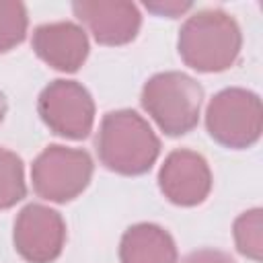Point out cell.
Wrapping results in <instances>:
<instances>
[{
  "label": "cell",
  "instance_id": "obj_7",
  "mask_svg": "<svg viewBox=\"0 0 263 263\" xmlns=\"http://www.w3.org/2000/svg\"><path fill=\"white\" fill-rule=\"evenodd\" d=\"M12 242L25 261L53 263L66 242V222L62 214L49 205L27 203L16 214Z\"/></svg>",
  "mask_w": 263,
  "mask_h": 263
},
{
  "label": "cell",
  "instance_id": "obj_14",
  "mask_svg": "<svg viewBox=\"0 0 263 263\" xmlns=\"http://www.w3.org/2000/svg\"><path fill=\"white\" fill-rule=\"evenodd\" d=\"M29 16L18 0H0V53L21 45L27 37Z\"/></svg>",
  "mask_w": 263,
  "mask_h": 263
},
{
  "label": "cell",
  "instance_id": "obj_10",
  "mask_svg": "<svg viewBox=\"0 0 263 263\" xmlns=\"http://www.w3.org/2000/svg\"><path fill=\"white\" fill-rule=\"evenodd\" d=\"M39 60L60 72H76L88 58V37L84 29L72 21H55L39 25L31 39Z\"/></svg>",
  "mask_w": 263,
  "mask_h": 263
},
{
  "label": "cell",
  "instance_id": "obj_6",
  "mask_svg": "<svg viewBox=\"0 0 263 263\" xmlns=\"http://www.w3.org/2000/svg\"><path fill=\"white\" fill-rule=\"evenodd\" d=\"M37 113L55 136L84 140L92 132L95 101L80 82L58 78L39 92Z\"/></svg>",
  "mask_w": 263,
  "mask_h": 263
},
{
  "label": "cell",
  "instance_id": "obj_2",
  "mask_svg": "<svg viewBox=\"0 0 263 263\" xmlns=\"http://www.w3.org/2000/svg\"><path fill=\"white\" fill-rule=\"evenodd\" d=\"M242 33L234 16L220 8H205L191 14L179 31L177 49L185 66L203 72H224L240 55Z\"/></svg>",
  "mask_w": 263,
  "mask_h": 263
},
{
  "label": "cell",
  "instance_id": "obj_17",
  "mask_svg": "<svg viewBox=\"0 0 263 263\" xmlns=\"http://www.w3.org/2000/svg\"><path fill=\"white\" fill-rule=\"evenodd\" d=\"M6 109H8V105H6V97H4L2 90H0V123H2L4 115H6Z\"/></svg>",
  "mask_w": 263,
  "mask_h": 263
},
{
  "label": "cell",
  "instance_id": "obj_4",
  "mask_svg": "<svg viewBox=\"0 0 263 263\" xmlns=\"http://www.w3.org/2000/svg\"><path fill=\"white\" fill-rule=\"evenodd\" d=\"M205 129L224 148H251L263 129V107L257 92L230 86L216 92L205 107Z\"/></svg>",
  "mask_w": 263,
  "mask_h": 263
},
{
  "label": "cell",
  "instance_id": "obj_12",
  "mask_svg": "<svg viewBox=\"0 0 263 263\" xmlns=\"http://www.w3.org/2000/svg\"><path fill=\"white\" fill-rule=\"evenodd\" d=\"M27 195L25 166L18 154L0 146V210L16 205Z\"/></svg>",
  "mask_w": 263,
  "mask_h": 263
},
{
  "label": "cell",
  "instance_id": "obj_11",
  "mask_svg": "<svg viewBox=\"0 0 263 263\" xmlns=\"http://www.w3.org/2000/svg\"><path fill=\"white\" fill-rule=\"evenodd\" d=\"M175 238L158 224L129 226L119 242V263H177Z\"/></svg>",
  "mask_w": 263,
  "mask_h": 263
},
{
  "label": "cell",
  "instance_id": "obj_13",
  "mask_svg": "<svg viewBox=\"0 0 263 263\" xmlns=\"http://www.w3.org/2000/svg\"><path fill=\"white\" fill-rule=\"evenodd\" d=\"M232 236H234V245L240 255L253 261H261V253H263V212L261 208L242 212L234 220Z\"/></svg>",
  "mask_w": 263,
  "mask_h": 263
},
{
  "label": "cell",
  "instance_id": "obj_1",
  "mask_svg": "<svg viewBox=\"0 0 263 263\" xmlns=\"http://www.w3.org/2000/svg\"><path fill=\"white\" fill-rule=\"evenodd\" d=\"M95 146L101 164L125 177L148 173L160 154L158 136L150 123L132 109L109 111L101 119Z\"/></svg>",
  "mask_w": 263,
  "mask_h": 263
},
{
  "label": "cell",
  "instance_id": "obj_5",
  "mask_svg": "<svg viewBox=\"0 0 263 263\" xmlns=\"http://www.w3.org/2000/svg\"><path fill=\"white\" fill-rule=\"evenodd\" d=\"M92 171L95 164L86 150L51 144L31 164L33 191L53 203L72 201L88 187Z\"/></svg>",
  "mask_w": 263,
  "mask_h": 263
},
{
  "label": "cell",
  "instance_id": "obj_15",
  "mask_svg": "<svg viewBox=\"0 0 263 263\" xmlns=\"http://www.w3.org/2000/svg\"><path fill=\"white\" fill-rule=\"evenodd\" d=\"M144 6L150 10V12H154V14H158V16H168V18H177V16H181L183 12H187V10H191V2H177V0H160V2H144Z\"/></svg>",
  "mask_w": 263,
  "mask_h": 263
},
{
  "label": "cell",
  "instance_id": "obj_16",
  "mask_svg": "<svg viewBox=\"0 0 263 263\" xmlns=\"http://www.w3.org/2000/svg\"><path fill=\"white\" fill-rule=\"evenodd\" d=\"M183 263H234V259L218 249H197L193 253H189Z\"/></svg>",
  "mask_w": 263,
  "mask_h": 263
},
{
  "label": "cell",
  "instance_id": "obj_9",
  "mask_svg": "<svg viewBox=\"0 0 263 263\" xmlns=\"http://www.w3.org/2000/svg\"><path fill=\"white\" fill-rule=\"evenodd\" d=\"M72 12L101 45H125L142 27L138 6L127 0H82L72 4Z\"/></svg>",
  "mask_w": 263,
  "mask_h": 263
},
{
  "label": "cell",
  "instance_id": "obj_8",
  "mask_svg": "<svg viewBox=\"0 0 263 263\" xmlns=\"http://www.w3.org/2000/svg\"><path fill=\"white\" fill-rule=\"evenodd\" d=\"M158 187L175 205H199L212 191L210 164L199 152L187 148L173 150L158 171Z\"/></svg>",
  "mask_w": 263,
  "mask_h": 263
},
{
  "label": "cell",
  "instance_id": "obj_3",
  "mask_svg": "<svg viewBox=\"0 0 263 263\" xmlns=\"http://www.w3.org/2000/svg\"><path fill=\"white\" fill-rule=\"evenodd\" d=\"M140 101L160 132L177 138L189 134L197 125L203 88L189 74L168 70L158 72L144 82Z\"/></svg>",
  "mask_w": 263,
  "mask_h": 263
}]
</instances>
